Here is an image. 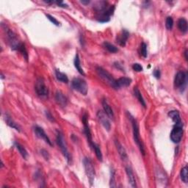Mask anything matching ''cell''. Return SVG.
Returning a JSON list of instances; mask_svg holds the SVG:
<instances>
[{
    "label": "cell",
    "instance_id": "6da1fadb",
    "mask_svg": "<svg viewBox=\"0 0 188 188\" xmlns=\"http://www.w3.org/2000/svg\"><path fill=\"white\" fill-rule=\"evenodd\" d=\"M94 10L97 12V18L99 22L105 23L110 20V16L114 13L115 6L110 5L107 2H98L94 6Z\"/></svg>",
    "mask_w": 188,
    "mask_h": 188
},
{
    "label": "cell",
    "instance_id": "7a4b0ae2",
    "mask_svg": "<svg viewBox=\"0 0 188 188\" xmlns=\"http://www.w3.org/2000/svg\"><path fill=\"white\" fill-rule=\"evenodd\" d=\"M5 31L8 40V43H9L12 50L18 51L19 52L23 55L24 57L27 60H28V53H27V51L26 50V47H25L24 44L18 40L17 35L11 30V29L7 28L5 29Z\"/></svg>",
    "mask_w": 188,
    "mask_h": 188
},
{
    "label": "cell",
    "instance_id": "3957f363",
    "mask_svg": "<svg viewBox=\"0 0 188 188\" xmlns=\"http://www.w3.org/2000/svg\"><path fill=\"white\" fill-rule=\"evenodd\" d=\"M130 120L132 121V131H133V137H134V143L137 144V146H138L139 149H140L141 154L145 156L146 154V151H145V147L143 143L142 140L140 138V129H139V125L138 121L134 117H132L131 115H129Z\"/></svg>",
    "mask_w": 188,
    "mask_h": 188
},
{
    "label": "cell",
    "instance_id": "277c9868",
    "mask_svg": "<svg viewBox=\"0 0 188 188\" xmlns=\"http://www.w3.org/2000/svg\"><path fill=\"white\" fill-rule=\"evenodd\" d=\"M97 73L100 78L104 81L106 84H107L109 86L113 87V88L117 89L116 87V80L113 78V76L109 73L107 70L104 69L102 67L97 68Z\"/></svg>",
    "mask_w": 188,
    "mask_h": 188
},
{
    "label": "cell",
    "instance_id": "5b68a950",
    "mask_svg": "<svg viewBox=\"0 0 188 188\" xmlns=\"http://www.w3.org/2000/svg\"><path fill=\"white\" fill-rule=\"evenodd\" d=\"M56 142L57 146L60 147V150L63 153V154L64 157H65L67 162L69 163L70 162V153L68 150V147H67V144H66L65 138H64L63 134L60 131H57V136H56Z\"/></svg>",
    "mask_w": 188,
    "mask_h": 188
},
{
    "label": "cell",
    "instance_id": "8992f818",
    "mask_svg": "<svg viewBox=\"0 0 188 188\" xmlns=\"http://www.w3.org/2000/svg\"><path fill=\"white\" fill-rule=\"evenodd\" d=\"M83 165H84L85 174H86L87 179L91 183V185L93 183L94 179H95V168H94V165L93 162L91 161V159L88 157H85L83 159Z\"/></svg>",
    "mask_w": 188,
    "mask_h": 188
},
{
    "label": "cell",
    "instance_id": "52a82bcc",
    "mask_svg": "<svg viewBox=\"0 0 188 188\" xmlns=\"http://www.w3.org/2000/svg\"><path fill=\"white\" fill-rule=\"evenodd\" d=\"M71 86L74 90L78 91L82 95L86 96L88 91V87L86 81L82 78H74L71 81Z\"/></svg>",
    "mask_w": 188,
    "mask_h": 188
},
{
    "label": "cell",
    "instance_id": "ba28073f",
    "mask_svg": "<svg viewBox=\"0 0 188 188\" xmlns=\"http://www.w3.org/2000/svg\"><path fill=\"white\" fill-rule=\"evenodd\" d=\"M35 90L37 95L41 98V99H46V98H48L49 90L48 87H46V84H45V82L43 78H38L36 80Z\"/></svg>",
    "mask_w": 188,
    "mask_h": 188
},
{
    "label": "cell",
    "instance_id": "9c48e42d",
    "mask_svg": "<svg viewBox=\"0 0 188 188\" xmlns=\"http://www.w3.org/2000/svg\"><path fill=\"white\" fill-rule=\"evenodd\" d=\"M184 129H183V123H176L175 124L174 127L173 128L171 132H170V140H171L174 144H179L181 140L183 137Z\"/></svg>",
    "mask_w": 188,
    "mask_h": 188
},
{
    "label": "cell",
    "instance_id": "30bf717a",
    "mask_svg": "<svg viewBox=\"0 0 188 188\" xmlns=\"http://www.w3.org/2000/svg\"><path fill=\"white\" fill-rule=\"evenodd\" d=\"M187 76L186 72L180 70L176 74L174 78V86L176 88L182 89L185 88L186 85H187Z\"/></svg>",
    "mask_w": 188,
    "mask_h": 188
},
{
    "label": "cell",
    "instance_id": "8fae6325",
    "mask_svg": "<svg viewBox=\"0 0 188 188\" xmlns=\"http://www.w3.org/2000/svg\"><path fill=\"white\" fill-rule=\"evenodd\" d=\"M97 118L99 119V121L101 123V124L103 126L104 129L107 131H110L111 128V124L109 120V117L105 114V112L103 111H98L97 112Z\"/></svg>",
    "mask_w": 188,
    "mask_h": 188
},
{
    "label": "cell",
    "instance_id": "7c38bea8",
    "mask_svg": "<svg viewBox=\"0 0 188 188\" xmlns=\"http://www.w3.org/2000/svg\"><path fill=\"white\" fill-rule=\"evenodd\" d=\"M34 132H35V135L37 136L38 138L44 140L45 142H46V144H48L50 146H52V141H51L50 138L47 136V134H46V132H45L43 128L38 127V126H35V127H34Z\"/></svg>",
    "mask_w": 188,
    "mask_h": 188
},
{
    "label": "cell",
    "instance_id": "4fadbf2b",
    "mask_svg": "<svg viewBox=\"0 0 188 188\" xmlns=\"http://www.w3.org/2000/svg\"><path fill=\"white\" fill-rule=\"evenodd\" d=\"M82 122L83 124H84V132L86 135L87 142L89 143L90 146H91L92 144H93V140H92V135H91V130H90V127L88 125V121H87V115L86 114H85L82 117Z\"/></svg>",
    "mask_w": 188,
    "mask_h": 188
},
{
    "label": "cell",
    "instance_id": "5bb4252c",
    "mask_svg": "<svg viewBox=\"0 0 188 188\" xmlns=\"http://www.w3.org/2000/svg\"><path fill=\"white\" fill-rule=\"evenodd\" d=\"M129 37V33L127 29H123L118 35H117L116 42L121 46H125L128 38Z\"/></svg>",
    "mask_w": 188,
    "mask_h": 188
},
{
    "label": "cell",
    "instance_id": "9a60e30c",
    "mask_svg": "<svg viewBox=\"0 0 188 188\" xmlns=\"http://www.w3.org/2000/svg\"><path fill=\"white\" fill-rule=\"evenodd\" d=\"M55 100L56 102L61 107H65L68 104V99L61 91H57L55 93Z\"/></svg>",
    "mask_w": 188,
    "mask_h": 188
},
{
    "label": "cell",
    "instance_id": "2e32d148",
    "mask_svg": "<svg viewBox=\"0 0 188 188\" xmlns=\"http://www.w3.org/2000/svg\"><path fill=\"white\" fill-rule=\"evenodd\" d=\"M115 146H116L119 155H120L121 159L123 160V161H127L128 159V156L127 154V151H126L124 147L120 144V142H119L118 140H115Z\"/></svg>",
    "mask_w": 188,
    "mask_h": 188
},
{
    "label": "cell",
    "instance_id": "e0dca14e",
    "mask_svg": "<svg viewBox=\"0 0 188 188\" xmlns=\"http://www.w3.org/2000/svg\"><path fill=\"white\" fill-rule=\"evenodd\" d=\"M132 83V79L129 77H126V76H123L119 79L116 80V87L117 89L121 88V87H128L131 85Z\"/></svg>",
    "mask_w": 188,
    "mask_h": 188
},
{
    "label": "cell",
    "instance_id": "ac0fdd59",
    "mask_svg": "<svg viewBox=\"0 0 188 188\" xmlns=\"http://www.w3.org/2000/svg\"><path fill=\"white\" fill-rule=\"evenodd\" d=\"M102 107H103L104 112L109 117V118L113 120L114 119V112H113L112 108L109 105L108 102H107L106 99L102 100Z\"/></svg>",
    "mask_w": 188,
    "mask_h": 188
},
{
    "label": "cell",
    "instance_id": "d6986e66",
    "mask_svg": "<svg viewBox=\"0 0 188 188\" xmlns=\"http://www.w3.org/2000/svg\"><path fill=\"white\" fill-rule=\"evenodd\" d=\"M126 173H127L129 185H131V187H137L136 179H135V177H134V175L133 174V171H132V170L131 169V168H129V167L126 168Z\"/></svg>",
    "mask_w": 188,
    "mask_h": 188
},
{
    "label": "cell",
    "instance_id": "ffe728a7",
    "mask_svg": "<svg viewBox=\"0 0 188 188\" xmlns=\"http://www.w3.org/2000/svg\"><path fill=\"white\" fill-rule=\"evenodd\" d=\"M168 116H169L170 118L174 121L175 124H176V123H182V121H181V120L180 115H179V112H178V111H176V110L170 111V112H168Z\"/></svg>",
    "mask_w": 188,
    "mask_h": 188
},
{
    "label": "cell",
    "instance_id": "44dd1931",
    "mask_svg": "<svg viewBox=\"0 0 188 188\" xmlns=\"http://www.w3.org/2000/svg\"><path fill=\"white\" fill-rule=\"evenodd\" d=\"M134 97L137 98V99L138 100V102L141 104V105L144 106V107H146V101L144 100V97H143L142 94H141L140 91H139L138 87H134Z\"/></svg>",
    "mask_w": 188,
    "mask_h": 188
},
{
    "label": "cell",
    "instance_id": "7402d4cb",
    "mask_svg": "<svg viewBox=\"0 0 188 188\" xmlns=\"http://www.w3.org/2000/svg\"><path fill=\"white\" fill-rule=\"evenodd\" d=\"M5 119L6 123H7V124L10 127H11V128H13V129L17 130V131L20 132V127H19V126L17 124V123L15 122L13 120L12 118L10 117V115H6Z\"/></svg>",
    "mask_w": 188,
    "mask_h": 188
},
{
    "label": "cell",
    "instance_id": "603a6c76",
    "mask_svg": "<svg viewBox=\"0 0 188 188\" xmlns=\"http://www.w3.org/2000/svg\"><path fill=\"white\" fill-rule=\"evenodd\" d=\"M178 27L179 30L182 32L183 33H186L187 32V21L185 18H181L179 19L178 21Z\"/></svg>",
    "mask_w": 188,
    "mask_h": 188
},
{
    "label": "cell",
    "instance_id": "cb8c5ba5",
    "mask_svg": "<svg viewBox=\"0 0 188 188\" xmlns=\"http://www.w3.org/2000/svg\"><path fill=\"white\" fill-rule=\"evenodd\" d=\"M74 67L76 68V70H78V72L80 73L81 75L85 76V72L83 70L82 66H81V63H80V57H79V55L76 54L75 56V58H74Z\"/></svg>",
    "mask_w": 188,
    "mask_h": 188
},
{
    "label": "cell",
    "instance_id": "d4e9b609",
    "mask_svg": "<svg viewBox=\"0 0 188 188\" xmlns=\"http://www.w3.org/2000/svg\"><path fill=\"white\" fill-rule=\"evenodd\" d=\"M91 147L92 149H93L94 152H95L97 159H99V161L102 162V159H103V156H102V153L101 149H100L99 146H98L97 144H96L95 143H93V144L91 146Z\"/></svg>",
    "mask_w": 188,
    "mask_h": 188
},
{
    "label": "cell",
    "instance_id": "484cf974",
    "mask_svg": "<svg viewBox=\"0 0 188 188\" xmlns=\"http://www.w3.org/2000/svg\"><path fill=\"white\" fill-rule=\"evenodd\" d=\"M55 75H56L57 80L60 81V82L63 83H68V78L66 74L60 71L59 70H55Z\"/></svg>",
    "mask_w": 188,
    "mask_h": 188
},
{
    "label": "cell",
    "instance_id": "4316f807",
    "mask_svg": "<svg viewBox=\"0 0 188 188\" xmlns=\"http://www.w3.org/2000/svg\"><path fill=\"white\" fill-rule=\"evenodd\" d=\"M15 146H16V148L18 149L19 153H20V154L22 156V157L24 158V159H27V157H28V153H27L26 149H24V147L23 146H21V144H18V143H15Z\"/></svg>",
    "mask_w": 188,
    "mask_h": 188
},
{
    "label": "cell",
    "instance_id": "83f0119b",
    "mask_svg": "<svg viewBox=\"0 0 188 188\" xmlns=\"http://www.w3.org/2000/svg\"><path fill=\"white\" fill-rule=\"evenodd\" d=\"M103 46L104 49H106V50L110 53H116L118 52L117 47L107 41H105L103 43Z\"/></svg>",
    "mask_w": 188,
    "mask_h": 188
},
{
    "label": "cell",
    "instance_id": "f1b7e54d",
    "mask_svg": "<svg viewBox=\"0 0 188 188\" xmlns=\"http://www.w3.org/2000/svg\"><path fill=\"white\" fill-rule=\"evenodd\" d=\"M180 176L181 179L183 182L187 183L188 182V168L187 166H185V167L181 168L180 172Z\"/></svg>",
    "mask_w": 188,
    "mask_h": 188
},
{
    "label": "cell",
    "instance_id": "f546056e",
    "mask_svg": "<svg viewBox=\"0 0 188 188\" xmlns=\"http://www.w3.org/2000/svg\"><path fill=\"white\" fill-rule=\"evenodd\" d=\"M157 174L156 175V177H157V183H162L164 185V183L167 182V178H166V176L164 174V173H162V171L158 170H157Z\"/></svg>",
    "mask_w": 188,
    "mask_h": 188
},
{
    "label": "cell",
    "instance_id": "4dcf8cb0",
    "mask_svg": "<svg viewBox=\"0 0 188 188\" xmlns=\"http://www.w3.org/2000/svg\"><path fill=\"white\" fill-rule=\"evenodd\" d=\"M140 55H142L143 57H147V55H148V52H147V46L145 43H142L140 45Z\"/></svg>",
    "mask_w": 188,
    "mask_h": 188
},
{
    "label": "cell",
    "instance_id": "1f68e13d",
    "mask_svg": "<svg viewBox=\"0 0 188 188\" xmlns=\"http://www.w3.org/2000/svg\"><path fill=\"white\" fill-rule=\"evenodd\" d=\"M173 26H174V20H173L172 17L168 16L166 18L165 21V27L168 29H171Z\"/></svg>",
    "mask_w": 188,
    "mask_h": 188
},
{
    "label": "cell",
    "instance_id": "d6a6232c",
    "mask_svg": "<svg viewBox=\"0 0 188 188\" xmlns=\"http://www.w3.org/2000/svg\"><path fill=\"white\" fill-rule=\"evenodd\" d=\"M46 16L47 17V18H48L49 20H50L52 24H54L56 25V26H60V22L57 20L56 18H55L54 16H51V15H50V14H46Z\"/></svg>",
    "mask_w": 188,
    "mask_h": 188
},
{
    "label": "cell",
    "instance_id": "836d02e7",
    "mask_svg": "<svg viewBox=\"0 0 188 188\" xmlns=\"http://www.w3.org/2000/svg\"><path fill=\"white\" fill-rule=\"evenodd\" d=\"M115 171L113 170H111V176H110V186L111 187H115Z\"/></svg>",
    "mask_w": 188,
    "mask_h": 188
},
{
    "label": "cell",
    "instance_id": "e575fe53",
    "mask_svg": "<svg viewBox=\"0 0 188 188\" xmlns=\"http://www.w3.org/2000/svg\"><path fill=\"white\" fill-rule=\"evenodd\" d=\"M132 69L137 72H140L144 70V68H143V66L140 63H134L132 65Z\"/></svg>",
    "mask_w": 188,
    "mask_h": 188
},
{
    "label": "cell",
    "instance_id": "d590c367",
    "mask_svg": "<svg viewBox=\"0 0 188 188\" xmlns=\"http://www.w3.org/2000/svg\"><path fill=\"white\" fill-rule=\"evenodd\" d=\"M153 75L155 76V78L159 79L160 78V70L159 69H154L153 71Z\"/></svg>",
    "mask_w": 188,
    "mask_h": 188
},
{
    "label": "cell",
    "instance_id": "8d00e7d4",
    "mask_svg": "<svg viewBox=\"0 0 188 188\" xmlns=\"http://www.w3.org/2000/svg\"><path fill=\"white\" fill-rule=\"evenodd\" d=\"M46 115L47 118H48L50 121H54V118H53L52 114H51L49 111H46Z\"/></svg>",
    "mask_w": 188,
    "mask_h": 188
},
{
    "label": "cell",
    "instance_id": "74e56055",
    "mask_svg": "<svg viewBox=\"0 0 188 188\" xmlns=\"http://www.w3.org/2000/svg\"><path fill=\"white\" fill-rule=\"evenodd\" d=\"M41 154H43V156H44V157L45 159H49V154H48V152H47L46 151L42 150L41 151Z\"/></svg>",
    "mask_w": 188,
    "mask_h": 188
},
{
    "label": "cell",
    "instance_id": "f35d334b",
    "mask_svg": "<svg viewBox=\"0 0 188 188\" xmlns=\"http://www.w3.org/2000/svg\"><path fill=\"white\" fill-rule=\"evenodd\" d=\"M81 3H82V4H85V5H87V4L90 3V1H84V0H82V1H81Z\"/></svg>",
    "mask_w": 188,
    "mask_h": 188
},
{
    "label": "cell",
    "instance_id": "ab89813d",
    "mask_svg": "<svg viewBox=\"0 0 188 188\" xmlns=\"http://www.w3.org/2000/svg\"><path fill=\"white\" fill-rule=\"evenodd\" d=\"M185 60H187L188 57H187V50H185Z\"/></svg>",
    "mask_w": 188,
    "mask_h": 188
}]
</instances>
